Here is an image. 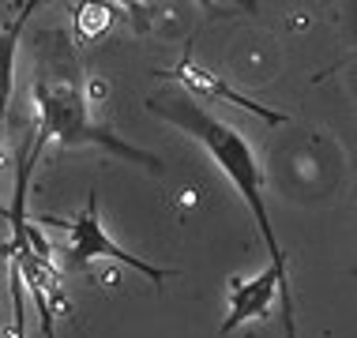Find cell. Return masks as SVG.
Returning <instances> with one entry per match:
<instances>
[{
  "mask_svg": "<svg viewBox=\"0 0 357 338\" xmlns=\"http://www.w3.org/2000/svg\"><path fill=\"white\" fill-rule=\"evenodd\" d=\"M151 113L166 117L173 124H181L192 139H199L207 147V154L215 158V166L229 177V185L237 188V196L252 207V218L264 233L267 248H271V267L278 275V301H282V327L286 338H297V323H294V289H289V275H286V252L278 245V233L271 226V215H267V203H264V166H259L252 143L241 135L234 124L218 121L215 113H207L196 98H188L185 91L181 94H154L147 102Z\"/></svg>",
  "mask_w": 357,
  "mask_h": 338,
  "instance_id": "cell-1",
  "label": "cell"
},
{
  "mask_svg": "<svg viewBox=\"0 0 357 338\" xmlns=\"http://www.w3.org/2000/svg\"><path fill=\"white\" fill-rule=\"evenodd\" d=\"M34 98H38V132H34V143L26 147V158L31 162L42 158V151L50 143H61V147H102L113 158H124L147 173H162V162L151 151L113 135L109 128H102L91 117L86 94L75 83H50L42 75L34 83Z\"/></svg>",
  "mask_w": 357,
  "mask_h": 338,
  "instance_id": "cell-2",
  "label": "cell"
},
{
  "mask_svg": "<svg viewBox=\"0 0 357 338\" xmlns=\"http://www.w3.org/2000/svg\"><path fill=\"white\" fill-rule=\"evenodd\" d=\"M42 226H53V229H68V248H64V270L68 275H79V270L94 267L98 259H113V263H124L132 270H139L143 278H151V282H166V278H177L181 270L173 267H154L147 259L132 256L128 248H121L117 240L102 229V215H98V196L91 192V203H86V210L79 218H53V215H42L38 218Z\"/></svg>",
  "mask_w": 357,
  "mask_h": 338,
  "instance_id": "cell-3",
  "label": "cell"
},
{
  "mask_svg": "<svg viewBox=\"0 0 357 338\" xmlns=\"http://www.w3.org/2000/svg\"><path fill=\"white\" fill-rule=\"evenodd\" d=\"M158 75H162V79H177V83H181V91H185L188 98H218V102H226V105H237V109L256 113V117H259V121H267V124H286V121H289L286 113L267 109V105H259L256 98H248V94L234 91L229 83H222L215 72H207V68H196L188 53L181 56V64H177V68H166V72H158Z\"/></svg>",
  "mask_w": 357,
  "mask_h": 338,
  "instance_id": "cell-4",
  "label": "cell"
},
{
  "mask_svg": "<svg viewBox=\"0 0 357 338\" xmlns=\"http://www.w3.org/2000/svg\"><path fill=\"white\" fill-rule=\"evenodd\" d=\"M275 297H278V275L271 267H264L256 278H234V282H229V312L218 327V338L234 335L241 323L267 320Z\"/></svg>",
  "mask_w": 357,
  "mask_h": 338,
  "instance_id": "cell-5",
  "label": "cell"
},
{
  "mask_svg": "<svg viewBox=\"0 0 357 338\" xmlns=\"http://www.w3.org/2000/svg\"><path fill=\"white\" fill-rule=\"evenodd\" d=\"M34 8H42L38 0L23 4L8 26H0V151H4V132H8V105H12V91H15V53H19V34H23L26 19Z\"/></svg>",
  "mask_w": 357,
  "mask_h": 338,
  "instance_id": "cell-6",
  "label": "cell"
},
{
  "mask_svg": "<svg viewBox=\"0 0 357 338\" xmlns=\"http://www.w3.org/2000/svg\"><path fill=\"white\" fill-rule=\"evenodd\" d=\"M113 23V8L109 4H75V26L83 38H98L109 31Z\"/></svg>",
  "mask_w": 357,
  "mask_h": 338,
  "instance_id": "cell-7",
  "label": "cell"
}]
</instances>
